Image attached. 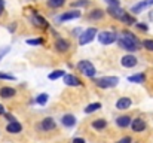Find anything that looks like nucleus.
<instances>
[{
	"label": "nucleus",
	"instance_id": "1",
	"mask_svg": "<svg viewBox=\"0 0 153 143\" xmlns=\"http://www.w3.org/2000/svg\"><path fill=\"white\" fill-rule=\"evenodd\" d=\"M123 34L125 36H122L119 39V46L122 48V49H126V51H135V49H138V40H137V37L134 34H131L128 31H125Z\"/></svg>",
	"mask_w": 153,
	"mask_h": 143
},
{
	"label": "nucleus",
	"instance_id": "2",
	"mask_svg": "<svg viewBox=\"0 0 153 143\" xmlns=\"http://www.w3.org/2000/svg\"><path fill=\"white\" fill-rule=\"evenodd\" d=\"M95 84H97V87H100V88H113V87H116V85L119 84V79H117L116 76H104V78L97 79Z\"/></svg>",
	"mask_w": 153,
	"mask_h": 143
},
{
	"label": "nucleus",
	"instance_id": "3",
	"mask_svg": "<svg viewBox=\"0 0 153 143\" xmlns=\"http://www.w3.org/2000/svg\"><path fill=\"white\" fill-rule=\"evenodd\" d=\"M77 69H79L85 76H89V78L95 76V67L92 66V63H91V61H86V60L80 61V63L77 64Z\"/></svg>",
	"mask_w": 153,
	"mask_h": 143
},
{
	"label": "nucleus",
	"instance_id": "4",
	"mask_svg": "<svg viewBox=\"0 0 153 143\" xmlns=\"http://www.w3.org/2000/svg\"><path fill=\"white\" fill-rule=\"evenodd\" d=\"M95 36H97V28H94V27L86 28V30L80 34V37H79V43H80V45H86V43L92 42Z\"/></svg>",
	"mask_w": 153,
	"mask_h": 143
},
{
	"label": "nucleus",
	"instance_id": "5",
	"mask_svg": "<svg viewBox=\"0 0 153 143\" xmlns=\"http://www.w3.org/2000/svg\"><path fill=\"white\" fill-rule=\"evenodd\" d=\"M116 39H117V37H116V34H114L113 31H102V33L98 34V40L101 42L102 45H110V43H113Z\"/></svg>",
	"mask_w": 153,
	"mask_h": 143
},
{
	"label": "nucleus",
	"instance_id": "6",
	"mask_svg": "<svg viewBox=\"0 0 153 143\" xmlns=\"http://www.w3.org/2000/svg\"><path fill=\"white\" fill-rule=\"evenodd\" d=\"M131 127H132V131L141 133V131H144V128H146V122H144L141 118H135V119H132Z\"/></svg>",
	"mask_w": 153,
	"mask_h": 143
},
{
	"label": "nucleus",
	"instance_id": "7",
	"mask_svg": "<svg viewBox=\"0 0 153 143\" xmlns=\"http://www.w3.org/2000/svg\"><path fill=\"white\" fill-rule=\"evenodd\" d=\"M64 84L68 85V87H80L82 85L80 79L76 78V76H73V75H65L64 76Z\"/></svg>",
	"mask_w": 153,
	"mask_h": 143
},
{
	"label": "nucleus",
	"instance_id": "8",
	"mask_svg": "<svg viewBox=\"0 0 153 143\" xmlns=\"http://www.w3.org/2000/svg\"><path fill=\"white\" fill-rule=\"evenodd\" d=\"M6 131H7V133H10V134H18V133H21V131H22V127H21V124H19V122L12 121V122H9V124H7Z\"/></svg>",
	"mask_w": 153,
	"mask_h": 143
},
{
	"label": "nucleus",
	"instance_id": "9",
	"mask_svg": "<svg viewBox=\"0 0 153 143\" xmlns=\"http://www.w3.org/2000/svg\"><path fill=\"white\" fill-rule=\"evenodd\" d=\"M120 63L123 67H134V66H137V58L134 55H125V57H122Z\"/></svg>",
	"mask_w": 153,
	"mask_h": 143
},
{
	"label": "nucleus",
	"instance_id": "10",
	"mask_svg": "<svg viewBox=\"0 0 153 143\" xmlns=\"http://www.w3.org/2000/svg\"><path fill=\"white\" fill-rule=\"evenodd\" d=\"M131 104H132V101H131V98H128V97H122V98H119V100L116 101V107H117L119 110H125V109L131 107Z\"/></svg>",
	"mask_w": 153,
	"mask_h": 143
},
{
	"label": "nucleus",
	"instance_id": "11",
	"mask_svg": "<svg viewBox=\"0 0 153 143\" xmlns=\"http://www.w3.org/2000/svg\"><path fill=\"white\" fill-rule=\"evenodd\" d=\"M108 13L113 16V18H116V19H123V16L126 15V12L125 10H122V9H119V7H110L108 6Z\"/></svg>",
	"mask_w": 153,
	"mask_h": 143
},
{
	"label": "nucleus",
	"instance_id": "12",
	"mask_svg": "<svg viewBox=\"0 0 153 143\" xmlns=\"http://www.w3.org/2000/svg\"><path fill=\"white\" fill-rule=\"evenodd\" d=\"M40 128L43 130V131H51L55 128V121L52 119V118H45L43 121H42V124H40Z\"/></svg>",
	"mask_w": 153,
	"mask_h": 143
},
{
	"label": "nucleus",
	"instance_id": "13",
	"mask_svg": "<svg viewBox=\"0 0 153 143\" xmlns=\"http://www.w3.org/2000/svg\"><path fill=\"white\" fill-rule=\"evenodd\" d=\"M150 4H153V0H144V1H141V3H138V4L132 6L131 12H134V13H140L143 9H146V7H147V6H150Z\"/></svg>",
	"mask_w": 153,
	"mask_h": 143
},
{
	"label": "nucleus",
	"instance_id": "14",
	"mask_svg": "<svg viewBox=\"0 0 153 143\" xmlns=\"http://www.w3.org/2000/svg\"><path fill=\"white\" fill-rule=\"evenodd\" d=\"M79 16H80V12H79V10H68V12L62 13V15L59 16V19H61V21H68V19H76V18H79Z\"/></svg>",
	"mask_w": 153,
	"mask_h": 143
},
{
	"label": "nucleus",
	"instance_id": "15",
	"mask_svg": "<svg viewBox=\"0 0 153 143\" xmlns=\"http://www.w3.org/2000/svg\"><path fill=\"white\" fill-rule=\"evenodd\" d=\"M31 21H33L34 25H37V27H40V28H48V22H46V19H43V18L39 16V15H33Z\"/></svg>",
	"mask_w": 153,
	"mask_h": 143
},
{
	"label": "nucleus",
	"instance_id": "16",
	"mask_svg": "<svg viewBox=\"0 0 153 143\" xmlns=\"http://www.w3.org/2000/svg\"><path fill=\"white\" fill-rule=\"evenodd\" d=\"M55 48H56V51H59V52H65V51L70 48V43H68L67 40H64V39H56Z\"/></svg>",
	"mask_w": 153,
	"mask_h": 143
},
{
	"label": "nucleus",
	"instance_id": "17",
	"mask_svg": "<svg viewBox=\"0 0 153 143\" xmlns=\"http://www.w3.org/2000/svg\"><path fill=\"white\" fill-rule=\"evenodd\" d=\"M15 94H16V91L13 88H10V87L0 88V97H3V98H10V97H13Z\"/></svg>",
	"mask_w": 153,
	"mask_h": 143
},
{
	"label": "nucleus",
	"instance_id": "18",
	"mask_svg": "<svg viewBox=\"0 0 153 143\" xmlns=\"http://www.w3.org/2000/svg\"><path fill=\"white\" fill-rule=\"evenodd\" d=\"M61 121H62V124H64L65 127H73V125L76 124V118H74L73 115H64Z\"/></svg>",
	"mask_w": 153,
	"mask_h": 143
},
{
	"label": "nucleus",
	"instance_id": "19",
	"mask_svg": "<svg viewBox=\"0 0 153 143\" xmlns=\"http://www.w3.org/2000/svg\"><path fill=\"white\" fill-rule=\"evenodd\" d=\"M116 124L119 125V127H122V128H125V127H128L129 124H131V118L129 116H119L117 119H116Z\"/></svg>",
	"mask_w": 153,
	"mask_h": 143
},
{
	"label": "nucleus",
	"instance_id": "20",
	"mask_svg": "<svg viewBox=\"0 0 153 143\" xmlns=\"http://www.w3.org/2000/svg\"><path fill=\"white\" fill-rule=\"evenodd\" d=\"M144 79H146V76H144L143 73L132 75V76H129V78H128V81H129V82H135V84H141V82H144Z\"/></svg>",
	"mask_w": 153,
	"mask_h": 143
},
{
	"label": "nucleus",
	"instance_id": "21",
	"mask_svg": "<svg viewBox=\"0 0 153 143\" xmlns=\"http://www.w3.org/2000/svg\"><path fill=\"white\" fill-rule=\"evenodd\" d=\"M92 127L95 130H104L107 127V122H105V119H97V121L92 122Z\"/></svg>",
	"mask_w": 153,
	"mask_h": 143
},
{
	"label": "nucleus",
	"instance_id": "22",
	"mask_svg": "<svg viewBox=\"0 0 153 143\" xmlns=\"http://www.w3.org/2000/svg\"><path fill=\"white\" fill-rule=\"evenodd\" d=\"M101 107V103H91L88 107H85V113H92Z\"/></svg>",
	"mask_w": 153,
	"mask_h": 143
},
{
	"label": "nucleus",
	"instance_id": "23",
	"mask_svg": "<svg viewBox=\"0 0 153 143\" xmlns=\"http://www.w3.org/2000/svg\"><path fill=\"white\" fill-rule=\"evenodd\" d=\"M62 76H65L64 70H55V72H52L51 75H49V79H51V81H55V79H59V78H62Z\"/></svg>",
	"mask_w": 153,
	"mask_h": 143
},
{
	"label": "nucleus",
	"instance_id": "24",
	"mask_svg": "<svg viewBox=\"0 0 153 143\" xmlns=\"http://www.w3.org/2000/svg\"><path fill=\"white\" fill-rule=\"evenodd\" d=\"M102 15H104V13H102L101 9H95V10H92V12H91V15H89V16H91L92 19H100V18H102Z\"/></svg>",
	"mask_w": 153,
	"mask_h": 143
},
{
	"label": "nucleus",
	"instance_id": "25",
	"mask_svg": "<svg viewBox=\"0 0 153 143\" xmlns=\"http://www.w3.org/2000/svg\"><path fill=\"white\" fill-rule=\"evenodd\" d=\"M36 101H37V104H40V106H45V104H46V101H48V94H40V95H37Z\"/></svg>",
	"mask_w": 153,
	"mask_h": 143
},
{
	"label": "nucleus",
	"instance_id": "26",
	"mask_svg": "<svg viewBox=\"0 0 153 143\" xmlns=\"http://www.w3.org/2000/svg\"><path fill=\"white\" fill-rule=\"evenodd\" d=\"M64 1H65V0H49L48 4H49L51 7H61V6L64 4Z\"/></svg>",
	"mask_w": 153,
	"mask_h": 143
},
{
	"label": "nucleus",
	"instance_id": "27",
	"mask_svg": "<svg viewBox=\"0 0 153 143\" xmlns=\"http://www.w3.org/2000/svg\"><path fill=\"white\" fill-rule=\"evenodd\" d=\"M143 46L146 48L147 51L153 52V40H152V39H146V40L143 42Z\"/></svg>",
	"mask_w": 153,
	"mask_h": 143
},
{
	"label": "nucleus",
	"instance_id": "28",
	"mask_svg": "<svg viewBox=\"0 0 153 143\" xmlns=\"http://www.w3.org/2000/svg\"><path fill=\"white\" fill-rule=\"evenodd\" d=\"M27 43L28 45H42L43 43V39H28Z\"/></svg>",
	"mask_w": 153,
	"mask_h": 143
},
{
	"label": "nucleus",
	"instance_id": "29",
	"mask_svg": "<svg viewBox=\"0 0 153 143\" xmlns=\"http://www.w3.org/2000/svg\"><path fill=\"white\" fill-rule=\"evenodd\" d=\"M105 1L108 3V6H110V7H119V4H120V3H119V0H105Z\"/></svg>",
	"mask_w": 153,
	"mask_h": 143
},
{
	"label": "nucleus",
	"instance_id": "30",
	"mask_svg": "<svg viewBox=\"0 0 153 143\" xmlns=\"http://www.w3.org/2000/svg\"><path fill=\"white\" fill-rule=\"evenodd\" d=\"M0 79H7V81H13L15 78L12 75H7V73H1L0 72Z\"/></svg>",
	"mask_w": 153,
	"mask_h": 143
},
{
	"label": "nucleus",
	"instance_id": "31",
	"mask_svg": "<svg viewBox=\"0 0 153 143\" xmlns=\"http://www.w3.org/2000/svg\"><path fill=\"white\" fill-rule=\"evenodd\" d=\"M117 143H131V137H123V139H120Z\"/></svg>",
	"mask_w": 153,
	"mask_h": 143
},
{
	"label": "nucleus",
	"instance_id": "32",
	"mask_svg": "<svg viewBox=\"0 0 153 143\" xmlns=\"http://www.w3.org/2000/svg\"><path fill=\"white\" fill-rule=\"evenodd\" d=\"M137 27H138L140 30H144V31L147 30V25H146V24H141V22H140V24H137Z\"/></svg>",
	"mask_w": 153,
	"mask_h": 143
},
{
	"label": "nucleus",
	"instance_id": "33",
	"mask_svg": "<svg viewBox=\"0 0 153 143\" xmlns=\"http://www.w3.org/2000/svg\"><path fill=\"white\" fill-rule=\"evenodd\" d=\"M73 143H86L83 139H79V137H76V139H73Z\"/></svg>",
	"mask_w": 153,
	"mask_h": 143
},
{
	"label": "nucleus",
	"instance_id": "34",
	"mask_svg": "<svg viewBox=\"0 0 153 143\" xmlns=\"http://www.w3.org/2000/svg\"><path fill=\"white\" fill-rule=\"evenodd\" d=\"M7 51H9V48H4L3 51H0V57H3V55H4V54H6Z\"/></svg>",
	"mask_w": 153,
	"mask_h": 143
},
{
	"label": "nucleus",
	"instance_id": "35",
	"mask_svg": "<svg viewBox=\"0 0 153 143\" xmlns=\"http://www.w3.org/2000/svg\"><path fill=\"white\" fill-rule=\"evenodd\" d=\"M3 6H4V1L0 0V13H1V10H3Z\"/></svg>",
	"mask_w": 153,
	"mask_h": 143
},
{
	"label": "nucleus",
	"instance_id": "36",
	"mask_svg": "<svg viewBox=\"0 0 153 143\" xmlns=\"http://www.w3.org/2000/svg\"><path fill=\"white\" fill-rule=\"evenodd\" d=\"M3 113H4V107L0 104V115H3Z\"/></svg>",
	"mask_w": 153,
	"mask_h": 143
}]
</instances>
